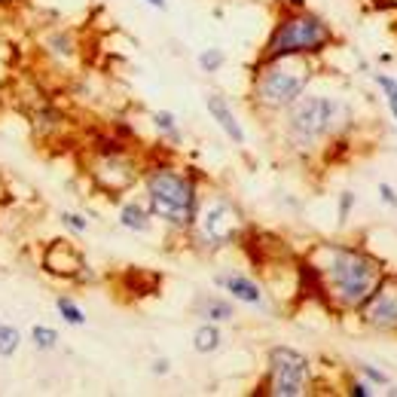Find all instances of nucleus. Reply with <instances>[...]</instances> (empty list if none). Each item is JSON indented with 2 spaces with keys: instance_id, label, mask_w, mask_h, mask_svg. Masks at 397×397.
<instances>
[{
  "instance_id": "nucleus-22",
  "label": "nucleus",
  "mask_w": 397,
  "mask_h": 397,
  "mask_svg": "<svg viewBox=\"0 0 397 397\" xmlns=\"http://www.w3.org/2000/svg\"><path fill=\"white\" fill-rule=\"evenodd\" d=\"M22 345V333L13 324H0V358H13Z\"/></svg>"
},
{
  "instance_id": "nucleus-23",
  "label": "nucleus",
  "mask_w": 397,
  "mask_h": 397,
  "mask_svg": "<svg viewBox=\"0 0 397 397\" xmlns=\"http://www.w3.org/2000/svg\"><path fill=\"white\" fill-rule=\"evenodd\" d=\"M223 64H226V55H223L221 46H208V49H202L199 53V67L205 74H217Z\"/></svg>"
},
{
  "instance_id": "nucleus-3",
  "label": "nucleus",
  "mask_w": 397,
  "mask_h": 397,
  "mask_svg": "<svg viewBox=\"0 0 397 397\" xmlns=\"http://www.w3.org/2000/svg\"><path fill=\"white\" fill-rule=\"evenodd\" d=\"M315 74H318L315 55L257 58V62L251 64L248 101L254 104V111L281 113L309 89Z\"/></svg>"
},
{
  "instance_id": "nucleus-31",
  "label": "nucleus",
  "mask_w": 397,
  "mask_h": 397,
  "mask_svg": "<svg viewBox=\"0 0 397 397\" xmlns=\"http://www.w3.org/2000/svg\"><path fill=\"white\" fill-rule=\"evenodd\" d=\"M376 10H397V0H373Z\"/></svg>"
},
{
  "instance_id": "nucleus-9",
  "label": "nucleus",
  "mask_w": 397,
  "mask_h": 397,
  "mask_svg": "<svg viewBox=\"0 0 397 397\" xmlns=\"http://www.w3.org/2000/svg\"><path fill=\"white\" fill-rule=\"evenodd\" d=\"M361 324L370 330L397 333V275H385L379 287L358 306Z\"/></svg>"
},
{
  "instance_id": "nucleus-14",
  "label": "nucleus",
  "mask_w": 397,
  "mask_h": 397,
  "mask_svg": "<svg viewBox=\"0 0 397 397\" xmlns=\"http://www.w3.org/2000/svg\"><path fill=\"white\" fill-rule=\"evenodd\" d=\"M64 123H67V116L58 111L55 104H49V101H43V104L37 107V111L31 113V129L37 138H55L58 129H64Z\"/></svg>"
},
{
  "instance_id": "nucleus-2",
  "label": "nucleus",
  "mask_w": 397,
  "mask_h": 397,
  "mask_svg": "<svg viewBox=\"0 0 397 397\" xmlns=\"http://www.w3.org/2000/svg\"><path fill=\"white\" fill-rule=\"evenodd\" d=\"M199 172L190 165H177L174 159H144V205L150 217L162 221L177 232H187L199 208L202 181Z\"/></svg>"
},
{
  "instance_id": "nucleus-32",
  "label": "nucleus",
  "mask_w": 397,
  "mask_h": 397,
  "mask_svg": "<svg viewBox=\"0 0 397 397\" xmlns=\"http://www.w3.org/2000/svg\"><path fill=\"white\" fill-rule=\"evenodd\" d=\"M150 6H153V10H159V13H165L168 10V0H147Z\"/></svg>"
},
{
  "instance_id": "nucleus-1",
  "label": "nucleus",
  "mask_w": 397,
  "mask_h": 397,
  "mask_svg": "<svg viewBox=\"0 0 397 397\" xmlns=\"http://www.w3.org/2000/svg\"><path fill=\"white\" fill-rule=\"evenodd\" d=\"M297 278L300 291L318 300L324 312L345 315V312H358L361 302L376 291L385 278V266L358 244L318 242L300 260Z\"/></svg>"
},
{
  "instance_id": "nucleus-19",
  "label": "nucleus",
  "mask_w": 397,
  "mask_h": 397,
  "mask_svg": "<svg viewBox=\"0 0 397 397\" xmlns=\"http://www.w3.org/2000/svg\"><path fill=\"white\" fill-rule=\"evenodd\" d=\"M150 123H153V129L159 134H165L172 144H181V125H177V116L172 111H153L150 113Z\"/></svg>"
},
{
  "instance_id": "nucleus-5",
  "label": "nucleus",
  "mask_w": 397,
  "mask_h": 397,
  "mask_svg": "<svg viewBox=\"0 0 397 397\" xmlns=\"http://www.w3.org/2000/svg\"><path fill=\"white\" fill-rule=\"evenodd\" d=\"M83 150H86L83 172L101 196L116 199L120 193H129L134 183H141L144 159L132 150V141H123L116 132L95 134L89 144H83Z\"/></svg>"
},
{
  "instance_id": "nucleus-7",
  "label": "nucleus",
  "mask_w": 397,
  "mask_h": 397,
  "mask_svg": "<svg viewBox=\"0 0 397 397\" xmlns=\"http://www.w3.org/2000/svg\"><path fill=\"white\" fill-rule=\"evenodd\" d=\"M244 230H248V221H244L242 208L223 190H214V187L202 190L196 217H193V223L187 230L193 248H199V251L230 248V244H239Z\"/></svg>"
},
{
  "instance_id": "nucleus-34",
  "label": "nucleus",
  "mask_w": 397,
  "mask_h": 397,
  "mask_svg": "<svg viewBox=\"0 0 397 397\" xmlns=\"http://www.w3.org/2000/svg\"><path fill=\"white\" fill-rule=\"evenodd\" d=\"M388 394H394V397H397V388H391V391H388Z\"/></svg>"
},
{
  "instance_id": "nucleus-12",
  "label": "nucleus",
  "mask_w": 397,
  "mask_h": 397,
  "mask_svg": "<svg viewBox=\"0 0 397 397\" xmlns=\"http://www.w3.org/2000/svg\"><path fill=\"white\" fill-rule=\"evenodd\" d=\"M205 104H208V113H211V120H214L217 125H221V132L230 138L235 147H244V129H242V123L235 120V113H232V107H230V101H226L221 92H208L205 95Z\"/></svg>"
},
{
  "instance_id": "nucleus-28",
  "label": "nucleus",
  "mask_w": 397,
  "mask_h": 397,
  "mask_svg": "<svg viewBox=\"0 0 397 397\" xmlns=\"http://www.w3.org/2000/svg\"><path fill=\"white\" fill-rule=\"evenodd\" d=\"M379 196H382L385 205H391V208L397 211V193H394L391 187H388V183H379Z\"/></svg>"
},
{
  "instance_id": "nucleus-30",
  "label": "nucleus",
  "mask_w": 397,
  "mask_h": 397,
  "mask_svg": "<svg viewBox=\"0 0 397 397\" xmlns=\"http://www.w3.org/2000/svg\"><path fill=\"white\" fill-rule=\"evenodd\" d=\"M168 370H172V367H168V361H165V358H159V361H153V373H156V376H165V373H168Z\"/></svg>"
},
{
  "instance_id": "nucleus-4",
  "label": "nucleus",
  "mask_w": 397,
  "mask_h": 397,
  "mask_svg": "<svg viewBox=\"0 0 397 397\" xmlns=\"http://www.w3.org/2000/svg\"><path fill=\"white\" fill-rule=\"evenodd\" d=\"M278 19L257 58L278 55H321L336 43V31L324 15L312 13L306 0H278Z\"/></svg>"
},
{
  "instance_id": "nucleus-10",
  "label": "nucleus",
  "mask_w": 397,
  "mask_h": 397,
  "mask_svg": "<svg viewBox=\"0 0 397 397\" xmlns=\"http://www.w3.org/2000/svg\"><path fill=\"white\" fill-rule=\"evenodd\" d=\"M40 266H43V272H49L53 278H67V281H74L80 269L86 266V257H83V251L74 242L53 239L43 248V260H40Z\"/></svg>"
},
{
  "instance_id": "nucleus-21",
  "label": "nucleus",
  "mask_w": 397,
  "mask_h": 397,
  "mask_svg": "<svg viewBox=\"0 0 397 397\" xmlns=\"http://www.w3.org/2000/svg\"><path fill=\"white\" fill-rule=\"evenodd\" d=\"M31 342L37 345L40 351H53V349H58V330L55 327H46V324H34L31 327Z\"/></svg>"
},
{
  "instance_id": "nucleus-11",
  "label": "nucleus",
  "mask_w": 397,
  "mask_h": 397,
  "mask_svg": "<svg viewBox=\"0 0 397 397\" xmlns=\"http://www.w3.org/2000/svg\"><path fill=\"white\" fill-rule=\"evenodd\" d=\"M214 284L221 287V291H226L232 300L244 302V306H254V309H266V291L263 284L254 281L251 275L244 272H232V269H226V272H217L214 275Z\"/></svg>"
},
{
  "instance_id": "nucleus-17",
  "label": "nucleus",
  "mask_w": 397,
  "mask_h": 397,
  "mask_svg": "<svg viewBox=\"0 0 397 397\" xmlns=\"http://www.w3.org/2000/svg\"><path fill=\"white\" fill-rule=\"evenodd\" d=\"M221 345H223V333L217 324L205 321L202 327H196V333H193V349L199 354H214V351H221Z\"/></svg>"
},
{
  "instance_id": "nucleus-6",
  "label": "nucleus",
  "mask_w": 397,
  "mask_h": 397,
  "mask_svg": "<svg viewBox=\"0 0 397 397\" xmlns=\"http://www.w3.org/2000/svg\"><path fill=\"white\" fill-rule=\"evenodd\" d=\"M287 141L297 150H318L324 141L342 134L349 123V107L340 98L330 95H302L284 111Z\"/></svg>"
},
{
  "instance_id": "nucleus-13",
  "label": "nucleus",
  "mask_w": 397,
  "mask_h": 397,
  "mask_svg": "<svg viewBox=\"0 0 397 397\" xmlns=\"http://www.w3.org/2000/svg\"><path fill=\"white\" fill-rule=\"evenodd\" d=\"M123 281V293L129 297H156L159 287H162V275L153 269H141V266H129L120 272Z\"/></svg>"
},
{
  "instance_id": "nucleus-33",
  "label": "nucleus",
  "mask_w": 397,
  "mask_h": 397,
  "mask_svg": "<svg viewBox=\"0 0 397 397\" xmlns=\"http://www.w3.org/2000/svg\"><path fill=\"white\" fill-rule=\"evenodd\" d=\"M25 0H0V10H10V6H19Z\"/></svg>"
},
{
  "instance_id": "nucleus-29",
  "label": "nucleus",
  "mask_w": 397,
  "mask_h": 397,
  "mask_svg": "<svg viewBox=\"0 0 397 397\" xmlns=\"http://www.w3.org/2000/svg\"><path fill=\"white\" fill-rule=\"evenodd\" d=\"M349 394H354V397H370V394H373V388H370V382H351L349 385Z\"/></svg>"
},
{
  "instance_id": "nucleus-24",
  "label": "nucleus",
  "mask_w": 397,
  "mask_h": 397,
  "mask_svg": "<svg viewBox=\"0 0 397 397\" xmlns=\"http://www.w3.org/2000/svg\"><path fill=\"white\" fill-rule=\"evenodd\" d=\"M58 221H62L74 235H83V232L89 230V221L83 214H77V211H62V214H58Z\"/></svg>"
},
{
  "instance_id": "nucleus-16",
  "label": "nucleus",
  "mask_w": 397,
  "mask_h": 397,
  "mask_svg": "<svg viewBox=\"0 0 397 397\" xmlns=\"http://www.w3.org/2000/svg\"><path fill=\"white\" fill-rule=\"evenodd\" d=\"M116 221L129 232H150V211L144 202H123Z\"/></svg>"
},
{
  "instance_id": "nucleus-25",
  "label": "nucleus",
  "mask_w": 397,
  "mask_h": 397,
  "mask_svg": "<svg viewBox=\"0 0 397 397\" xmlns=\"http://www.w3.org/2000/svg\"><path fill=\"white\" fill-rule=\"evenodd\" d=\"M376 83L382 86L385 98H388V107H391V113H394V120H397V80H391L388 74H376Z\"/></svg>"
},
{
  "instance_id": "nucleus-20",
  "label": "nucleus",
  "mask_w": 397,
  "mask_h": 397,
  "mask_svg": "<svg viewBox=\"0 0 397 397\" xmlns=\"http://www.w3.org/2000/svg\"><path fill=\"white\" fill-rule=\"evenodd\" d=\"M55 312L62 315L64 324H71V327H83V324H86V312L80 309V302H74V297H67V293L55 297Z\"/></svg>"
},
{
  "instance_id": "nucleus-8",
  "label": "nucleus",
  "mask_w": 397,
  "mask_h": 397,
  "mask_svg": "<svg viewBox=\"0 0 397 397\" xmlns=\"http://www.w3.org/2000/svg\"><path fill=\"white\" fill-rule=\"evenodd\" d=\"M312 388V361L291 345H272L266 354V382L269 397H302Z\"/></svg>"
},
{
  "instance_id": "nucleus-15",
  "label": "nucleus",
  "mask_w": 397,
  "mask_h": 397,
  "mask_svg": "<svg viewBox=\"0 0 397 397\" xmlns=\"http://www.w3.org/2000/svg\"><path fill=\"white\" fill-rule=\"evenodd\" d=\"M193 309H196V315L199 318H205L211 321V324H226V321H232L235 318V306L230 300H223V297H217V293H208V297H199L196 302H193Z\"/></svg>"
},
{
  "instance_id": "nucleus-27",
  "label": "nucleus",
  "mask_w": 397,
  "mask_h": 397,
  "mask_svg": "<svg viewBox=\"0 0 397 397\" xmlns=\"http://www.w3.org/2000/svg\"><path fill=\"white\" fill-rule=\"evenodd\" d=\"M351 208H354V193H351V190H345V193H342V199H340V223L349 221Z\"/></svg>"
},
{
  "instance_id": "nucleus-18",
  "label": "nucleus",
  "mask_w": 397,
  "mask_h": 397,
  "mask_svg": "<svg viewBox=\"0 0 397 397\" xmlns=\"http://www.w3.org/2000/svg\"><path fill=\"white\" fill-rule=\"evenodd\" d=\"M40 46L46 49L49 55H58V58H67V55H74L77 53V40L71 37V31H49L43 40H40Z\"/></svg>"
},
{
  "instance_id": "nucleus-26",
  "label": "nucleus",
  "mask_w": 397,
  "mask_h": 397,
  "mask_svg": "<svg viewBox=\"0 0 397 397\" xmlns=\"http://www.w3.org/2000/svg\"><path fill=\"white\" fill-rule=\"evenodd\" d=\"M358 373L367 379V382H376V385H388V376L382 373V370L370 367V364H358Z\"/></svg>"
}]
</instances>
